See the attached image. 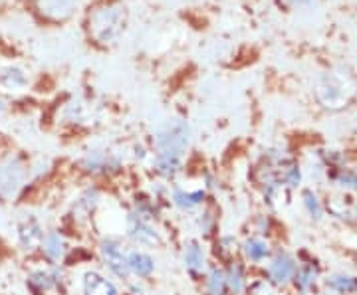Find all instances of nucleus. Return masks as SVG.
<instances>
[{
  "mask_svg": "<svg viewBox=\"0 0 357 295\" xmlns=\"http://www.w3.org/2000/svg\"><path fill=\"white\" fill-rule=\"evenodd\" d=\"M100 256H102L105 268L112 271L114 276L121 280H129V266H128V252L123 244L117 238H103L100 244Z\"/></svg>",
  "mask_w": 357,
  "mask_h": 295,
  "instance_id": "obj_4",
  "label": "nucleus"
},
{
  "mask_svg": "<svg viewBox=\"0 0 357 295\" xmlns=\"http://www.w3.org/2000/svg\"><path fill=\"white\" fill-rule=\"evenodd\" d=\"M204 287H206V295L229 294V289H227V273H225V270H220V268H213V270H208Z\"/></svg>",
  "mask_w": 357,
  "mask_h": 295,
  "instance_id": "obj_19",
  "label": "nucleus"
},
{
  "mask_svg": "<svg viewBox=\"0 0 357 295\" xmlns=\"http://www.w3.org/2000/svg\"><path fill=\"white\" fill-rule=\"evenodd\" d=\"M2 109H4V102L0 99V113H2Z\"/></svg>",
  "mask_w": 357,
  "mask_h": 295,
  "instance_id": "obj_29",
  "label": "nucleus"
},
{
  "mask_svg": "<svg viewBox=\"0 0 357 295\" xmlns=\"http://www.w3.org/2000/svg\"><path fill=\"white\" fill-rule=\"evenodd\" d=\"M79 167L89 175H114L121 168V159L112 151H89L82 157Z\"/></svg>",
  "mask_w": 357,
  "mask_h": 295,
  "instance_id": "obj_6",
  "label": "nucleus"
},
{
  "mask_svg": "<svg viewBox=\"0 0 357 295\" xmlns=\"http://www.w3.org/2000/svg\"><path fill=\"white\" fill-rule=\"evenodd\" d=\"M26 283H28L30 292L34 295H44L48 294V292H52V289L64 287V271L60 270V268H52V270H34L28 273Z\"/></svg>",
  "mask_w": 357,
  "mask_h": 295,
  "instance_id": "obj_8",
  "label": "nucleus"
},
{
  "mask_svg": "<svg viewBox=\"0 0 357 295\" xmlns=\"http://www.w3.org/2000/svg\"><path fill=\"white\" fill-rule=\"evenodd\" d=\"M304 205L310 210V214L314 216V218H319V214H321V208H319L318 198L314 196L312 193H304Z\"/></svg>",
  "mask_w": 357,
  "mask_h": 295,
  "instance_id": "obj_27",
  "label": "nucleus"
},
{
  "mask_svg": "<svg viewBox=\"0 0 357 295\" xmlns=\"http://www.w3.org/2000/svg\"><path fill=\"white\" fill-rule=\"evenodd\" d=\"M197 226H199V232L203 234L204 238L213 236L215 234V228H217V214L213 208H204L203 212L199 214L197 218Z\"/></svg>",
  "mask_w": 357,
  "mask_h": 295,
  "instance_id": "obj_23",
  "label": "nucleus"
},
{
  "mask_svg": "<svg viewBox=\"0 0 357 295\" xmlns=\"http://www.w3.org/2000/svg\"><path fill=\"white\" fill-rule=\"evenodd\" d=\"M84 295H119V289L112 280H107L100 271H86L82 280Z\"/></svg>",
  "mask_w": 357,
  "mask_h": 295,
  "instance_id": "obj_10",
  "label": "nucleus"
},
{
  "mask_svg": "<svg viewBox=\"0 0 357 295\" xmlns=\"http://www.w3.org/2000/svg\"><path fill=\"white\" fill-rule=\"evenodd\" d=\"M268 276L274 283H288L296 276V262L286 252H276L268 264Z\"/></svg>",
  "mask_w": 357,
  "mask_h": 295,
  "instance_id": "obj_9",
  "label": "nucleus"
},
{
  "mask_svg": "<svg viewBox=\"0 0 357 295\" xmlns=\"http://www.w3.org/2000/svg\"><path fill=\"white\" fill-rule=\"evenodd\" d=\"M217 256L220 260H232L234 252H236V240L234 236H220L217 240Z\"/></svg>",
  "mask_w": 357,
  "mask_h": 295,
  "instance_id": "obj_26",
  "label": "nucleus"
},
{
  "mask_svg": "<svg viewBox=\"0 0 357 295\" xmlns=\"http://www.w3.org/2000/svg\"><path fill=\"white\" fill-rule=\"evenodd\" d=\"M77 0H32V6L42 20L52 24H62L66 22L74 10H76Z\"/></svg>",
  "mask_w": 357,
  "mask_h": 295,
  "instance_id": "obj_5",
  "label": "nucleus"
},
{
  "mask_svg": "<svg viewBox=\"0 0 357 295\" xmlns=\"http://www.w3.org/2000/svg\"><path fill=\"white\" fill-rule=\"evenodd\" d=\"M204 191H183L181 186H173L171 191V202L177 206L178 210L183 212H192L195 208L204 202Z\"/></svg>",
  "mask_w": 357,
  "mask_h": 295,
  "instance_id": "obj_14",
  "label": "nucleus"
},
{
  "mask_svg": "<svg viewBox=\"0 0 357 295\" xmlns=\"http://www.w3.org/2000/svg\"><path fill=\"white\" fill-rule=\"evenodd\" d=\"M100 200V193L96 189H86L84 193L79 194L76 198V205H74V214L76 218H88L89 214L96 210Z\"/></svg>",
  "mask_w": 357,
  "mask_h": 295,
  "instance_id": "obj_17",
  "label": "nucleus"
},
{
  "mask_svg": "<svg viewBox=\"0 0 357 295\" xmlns=\"http://www.w3.org/2000/svg\"><path fill=\"white\" fill-rule=\"evenodd\" d=\"M328 285L335 289V292H342V294H351L357 292V280L356 278H349V276H333L328 280Z\"/></svg>",
  "mask_w": 357,
  "mask_h": 295,
  "instance_id": "obj_25",
  "label": "nucleus"
},
{
  "mask_svg": "<svg viewBox=\"0 0 357 295\" xmlns=\"http://www.w3.org/2000/svg\"><path fill=\"white\" fill-rule=\"evenodd\" d=\"M244 256L248 257L250 262H264L268 256H270V248L264 240H260V238H248L246 242H244Z\"/></svg>",
  "mask_w": 357,
  "mask_h": 295,
  "instance_id": "obj_20",
  "label": "nucleus"
},
{
  "mask_svg": "<svg viewBox=\"0 0 357 295\" xmlns=\"http://www.w3.org/2000/svg\"><path fill=\"white\" fill-rule=\"evenodd\" d=\"M44 230L34 216H26L18 222V242L24 250H34L42 244Z\"/></svg>",
  "mask_w": 357,
  "mask_h": 295,
  "instance_id": "obj_11",
  "label": "nucleus"
},
{
  "mask_svg": "<svg viewBox=\"0 0 357 295\" xmlns=\"http://www.w3.org/2000/svg\"><path fill=\"white\" fill-rule=\"evenodd\" d=\"M48 170H50V163L48 161H40V163H36L34 167L30 168V175L34 179H40L42 175H48Z\"/></svg>",
  "mask_w": 357,
  "mask_h": 295,
  "instance_id": "obj_28",
  "label": "nucleus"
},
{
  "mask_svg": "<svg viewBox=\"0 0 357 295\" xmlns=\"http://www.w3.org/2000/svg\"><path fill=\"white\" fill-rule=\"evenodd\" d=\"M91 113V107H89L86 102H72L66 105V111L64 117L68 121H72V123H82V121H86Z\"/></svg>",
  "mask_w": 357,
  "mask_h": 295,
  "instance_id": "obj_22",
  "label": "nucleus"
},
{
  "mask_svg": "<svg viewBox=\"0 0 357 295\" xmlns=\"http://www.w3.org/2000/svg\"><path fill=\"white\" fill-rule=\"evenodd\" d=\"M153 168L163 179H175L181 173V154L157 153L153 159Z\"/></svg>",
  "mask_w": 357,
  "mask_h": 295,
  "instance_id": "obj_16",
  "label": "nucleus"
},
{
  "mask_svg": "<svg viewBox=\"0 0 357 295\" xmlns=\"http://www.w3.org/2000/svg\"><path fill=\"white\" fill-rule=\"evenodd\" d=\"M128 24V10L119 0L98 2L86 14V34L96 46L107 48L123 34Z\"/></svg>",
  "mask_w": 357,
  "mask_h": 295,
  "instance_id": "obj_1",
  "label": "nucleus"
},
{
  "mask_svg": "<svg viewBox=\"0 0 357 295\" xmlns=\"http://www.w3.org/2000/svg\"><path fill=\"white\" fill-rule=\"evenodd\" d=\"M227 273V289L230 295H241L246 287V278H244V268L238 262H230Z\"/></svg>",
  "mask_w": 357,
  "mask_h": 295,
  "instance_id": "obj_18",
  "label": "nucleus"
},
{
  "mask_svg": "<svg viewBox=\"0 0 357 295\" xmlns=\"http://www.w3.org/2000/svg\"><path fill=\"white\" fill-rule=\"evenodd\" d=\"M128 236L135 244L145 246V248H155L161 244V234L157 232L153 222L141 218L135 212H129L128 216Z\"/></svg>",
  "mask_w": 357,
  "mask_h": 295,
  "instance_id": "obj_7",
  "label": "nucleus"
},
{
  "mask_svg": "<svg viewBox=\"0 0 357 295\" xmlns=\"http://www.w3.org/2000/svg\"><path fill=\"white\" fill-rule=\"evenodd\" d=\"M128 266L133 276L149 278L155 271V260L149 254H145V252L133 250V252H128Z\"/></svg>",
  "mask_w": 357,
  "mask_h": 295,
  "instance_id": "obj_15",
  "label": "nucleus"
},
{
  "mask_svg": "<svg viewBox=\"0 0 357 295\" xmlns=\"http://www.w3.org/2000/svg\"><path fill=\"white\" fill-rule=\"evenodd\" d=\"M183 264L189 273H192L195 278H199L201 273L206 270V256H204V248L201 242L197 240H189L185 248H183Z\"/></svg>",
  "mask_w": 357,
  "mask_h": 295,
  "instance_id": "obj_12",
  "label": "nucleus"
},
{
  "mask_svg": "<svg viewBox=\"0 0 357 295\" xmlns=\"http://www.w3.org/2000/svg\"><path fill=\"white\" fill-rule=\"evenodd\" d=\"M26 81H28V77L18 67H2L0 70V86H4V88L18 90V88H24Z\"/></svg>",
  "mask_w": 357,
  "mask_h": 295,
  "instance_id": "obj_21",
  "label": "nucleus"
},
{
  "mask_svg": "<svg viewBox=\"0 0 357 295\" xmlns=\"http://www.w3.org/2000/svg\"><path fill=\"white\" fill-rule=\"evenodd\" d=\"M28 168L20 159H6L0 163V196L13 198L24 186Z\"/></svg>",
  "mask_w": 357,
  "mask_h": 295,
  "instance_id": "obj_3",
  "label": "nucleus"
},
{
  "mask_svg": "<svg viewBox=\"0 0 357 295\" xmlns=\"http://www.w3.org/2000/svg\"><path fill=\"white\" fill-rule=\"evenodd\" d=\"M42 252H44V256L50 260L52 264H56V262H60V260H64L66 252H68V242H66V238L60 234V232L50 230L44 234V238H42Z\"/></svg>",
  "mask_w": 357,
  "mask_h": 295,
  "instance_id": "obj_13",
  "label": "nucleus"
},
{
  "mask_svg": "<svg viewBox=\"0 0 357 295\" xmlns=\"http://www.w3.org/2000/svg\"><path fill=\"white\" fill-rule=\"evenodd\" d=\"M294 278H296V285H298V289H300V292H307V289L316 283L318 270H316L314 266H306V268H302V270L298 271Z\"/></svg>",
  "mask_w": 357,
  "mask_h": 295,
  "instance_id": "obj_24",
  "label": "nucleus"
},
{
  "mask_svg": "<svg viewBox=\"0 0 357 295\" xmlns=\"http://www.w3.org/2000/svg\"><path fill=\"white\" fill-rule=\"evenodd\" d=\"M191 143V127L185 119H169L155 133V147L159 153L183 154Z\"/></svg>",
  "mask_w": 357,
  "mask_h": 295,
  "instance_id": "obj_2",
  "label": "nucleus"
}]
</instances>
